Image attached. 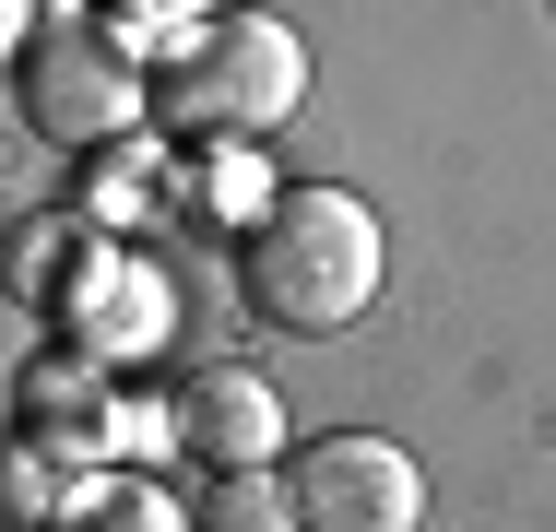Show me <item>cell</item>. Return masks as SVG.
Instances as JSON below:
<instances>
[{
	"label": "cell",
	"mask_w": 556,
	"mask_h": 532,
	"mask_svg": "<svg viewBox=\"0 0 556 532\" xmlns=\"http://www.w3.org/2000/svg\"><path fill=\"white\" fill-rule=\"evenodd\" d=\"M96 426H108V379L84 355H36L24 367V438L36 449H96Z\"/></svg>",
	"instance_id": "8992f818"
},
{
	"label": "cell",
	"mask_w": 556,
	"mask_h": 532,
	"mask_svg": "<svg viewBox=\"0 0 556 532\" xmlns=\"http://www.w3.org/2000/svg\"><path fill=\"white\" fill-rule=\"evenodd\" d=\"M12 96H24V118L60 142V154H96V142H118L130 118H142V60L118 48L108 24H36L24 36V60H12Z\"/></svg>",
	"instance_id": "3957f363"
},
{
	"label": "cell",
	"mask_w": 556,
	"mask_h": 532,
	"mask_svg": "<svg viewBox=\"0 0 556 532\" xmlns=\"http://www.w3.org/2000/svg\"><path fill=\"white\" fill-rule=\"evenodd\" d=\"M0 509H12V521H60V461H48L36 438L0 449Z\"/></svg>",
	"instance_id": "ba28073f"
},
{
	"label": "cell",
	"mask_w": 556,
	"mask_h": 532,
	"mask_svg": "<svg viewBox=\"0 0 556 532\" xmlns=\"http://www.w3.org/2000/svg\"><path fill=\"white\" fill-rule=\"evenodd\" d=\"M84 532H178L154 497H108V509H84Z\"/></svg>",
	"instance_id": "9c48e42d"
},
{
	"label": "cell",
	"mask_w": 556,
	"mask_h": 532,
	"mask_svg": "<svg viewBox=\"0 0 556 532\" xmlns=\"http://www.w3.org/2000/svg\"><path fill=\"white\" fill-rule=\"evenodd\" d=\"M178 449H190L202 473H273V449H285L273 379H249V367H190V379H178Z\"/></svg>",
	"instance_id": "5b68a950"
},
{
	"label": "cell",
	"mask_w": 556,
	"mask_h": 532,
	"mask_svg": "<svg viewBox=\"0 0 556 532\" xmlns=\"http://www.w3.org/2000/svg\"><path fill=\"white\" fill-rule=\"evenodd\" d=\"M379 273H391V237H379V213L355 202V190H273V202L249 213V249H237L249 308L273 319V331H296V343L355 331V319L379 308Z\"/></svg>",
	"instance_id": "6da1fadb"
},
{
	"label": "cell",
	"mask_w": 556,
	"mask_h": 532,
	"mask_svg": "<svg viewBox=\"0 0 556 532\" xmlns=\"http://www.w3.org/2000/svg\"><path fill=\"white\" fill-rule=\"evenodd\" d=\"M285 509H296V532H415V509H427V473H415L391 438L343 426V438H308V449H296Z\"/></svg>",
	"instance_id": "277c9868"
},
{
	"label": "cell",
	"mask_w": 556,
	"mask_h": 532,
	"mask_svg": "<svg viewBox=\"0 0 556 532\" xmlns=\"http://www.w3.org/2000/svg\"><path fill=\"white\" fill-rule=\"evenodd\" d=\"M202 532H296V509L273 497V473H214L202 485Z\"/></svg>",
	"instance_id": "52a82bcc"
},
{
	"label": "cell",
	"mask_w": 556,
	"mask_h": 532,
	"mask_svg": "<svg viewBox=\"0 0 556 532\" xmlns=\"http://www.w3.org/2000/svg\"><path fill=\"white\" fill-rule=\"evenodd\" d=\"M296 96H308V48H296L285 24H261V12H237V24H214V36L178 48V72H166V130H190V142H249V130L296 118Z\"/></svg>",
	"instance_id": "7a4b0ae2"
}]
</instances>
